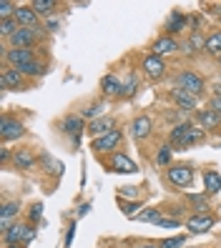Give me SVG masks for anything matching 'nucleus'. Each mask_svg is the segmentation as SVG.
Returning <instances> with one entry per match:
<instances>
[{"label":"nucleus","instance_id":"1","mask_svg":"<svg viewBox=\"0 0 221 248\" xmlns=\"http://www.w3.org/2000/svg\"><path fill=\"white\" fill-rule=\"evenodd\" d=\"M176 88H181V91H186V93H191V95H201L204 93V80H201V76H196L194 70H184L179 78H176Z\"/></svg>","mask_w":221,"mask_h":248},{"label":"nucleus","instance_id":"38","mask_svg":"<svg viewBox=\"0 0 221 248\" xmlns=\"http://www.w3.org/2000/svg\"><path fill=\"white\" fill-rule=\"evenodd\" d=\"M43 163L48 166V173H58V170H61V163H55V160H53V158H48V155L43 158Z\"/></svg>","mask_w":221,"mask_h":248},{"label":"nucleus","instance_id":"22","mask_svg":"<svg viewBox=\"0 0 221 248\" xmlns=\"http://www.w3.org/2000/svg\"><path fill=\"white\" fill-rule=\"evenodd\" d=\"M81 128H83V115H68V118L63 121V130L70 133V136H76Z\"/></svg>","mask_w":221,"mask_h":248},{"label":"nucleus","instance_id":"36","mask_svg":"<svg viewBox=\"0 0 221 248\" xmlns=\"http://www.w3.org/2000/svg\"><path fill=\"white\" fill-rule=\"evenodd\" d=\"M156 226H161V228H176V226H181V218H161Z\"/></svg>","mask_w":221,"mask_h":248},{"label":"nucleus","instance_id":"28","mask_svg":"<svg viewBox=\"0 0 221 248\" xmlns=\"http://www.w3.org/2000/svg\"><path fill=\"white\" fill-rule=\"evenodd\" d=\"M188 130H191V123H181V125H176V128L171 130V143L184 145V138H186Z\"/></svg>","mask_w":221,"mask_h":248},{"label":"nucleus","instance_id":"10","mask_svg":"<svg viewBox=\"0 0 221 248\" xmlns=\"http://www.w3.org/2000/svg\"><path fill=\"white\" fill-rule=\"evenodd\" d=\"M131 130H134V138L143 140V138H149V136H151L153 123H151L149 115H138V118L134 121V125H131Z\"/></svg>","mask_w":221,"mask_h":248},{"label":"nucleus","instance_id":"9","mask_svg":"<svg viewBox=\"0 0 221 248\" xmlns=\"http://www.w3.org/2000/svg\"><path fill=\"white\" fill-rule=\"evenodd\" d=\"M0 80H3V88H23V85H25V80H23V73L18 70V68H10V65H5L3 68V78H0Z\"/></svg>","mask_w":221,"mask_h":248},{"label":"nucleus","instance_id":"35","mask_svg":"<svg viewBox=\"0 0 221 248\" xmlns=\"http://www.w3.org/2000/svg\"><path fill=\"white\" fill-rule=\"evenodd\" d=\"M169 160H171V148H169V145H164V148H161V153L156 155V163H158V166H166Z\"/></svg>","mask_w":221,"mask_h":248},{"label":"nucleus","instance_id":"44","mask_svg":"<svg viewBox=\"0 0 221 248\" xmlns=\"http://www.w3.org/2000/svg\"><path fill=\"white\" fill-rule=\"evenodd\" d=\"M123 208H126V213H128V216L136 211V206H131V203H123Z\"/></svg>","mask_w":221,"mask_h":248},{"label":"nucleus","instance_id":"4","mask_svg":"<svg viewBox=\"0 0 221 248\" xmlns=\"http://www.w3.org/2000/svg\"><path fill=\"white\" fill-rule=\"evenodd\" d=\"M123 140V133L121 130H111L108 136H101L93 140V151L96 153H106V151H113V148H119V143Z\"/></svg>","mask_w":221,"mask_h":248},{"label":"nucleus","instance_id":"16","mask_svg":"<svg viewBox=\"0 0 221 248\" xmlns=\"http://www.w3.org/2000/svg\"><path fill=\"white\" fill-rule=\"evenodd\" d=\"M111 163H113V168L119 173H136V163L128 155H123V153H113Z\"/></svg>","mask_w":221,"mask_h":248},{"label":"nucleus","instance_id":"33","mask_svg":"<svg viewBox=\"0 0 221 248\" xmlns=\"http://www.w3.org/2000/svg\"><path fill=\"white\" fill-rule=\"evenodd\" d=\"M184 246V236H173V238H164L158 243V248H181Z\"/></svg>","mask_w":221,"mask_h":248},{"label":"nucleus","instance_id":"8","mask_svg":"<svg viewBox=\"0 0 221 248\" xmlns=\"http://www.w3.org/2000/svg\"><path fill=\"white\" fill-rule=\"evenodd\" d=\"M18 20L20 28H35L38 25V13L33 10V5H18L16 16H13Z\"/></svg>","mask_w":221,"mask_h":248},{"label":"nucleus","instance_id":"41","mask_svg":"<svg viewBox=\"0 0 221 248\" xmlns=\"http://www.w3.org/2000/svg\"><path fill=\"white\" fill-rule=\"evenodd\" d=\"M40 211H43L40 203H35V206L31 208V218H33V221H38V218H40Z\"/></svg>","mask_w":221,"mask_h":248},{"label":"nucleus","instance_id":"23","mask_svg":"<svg viewBox=\"0 0 221 248\" xmlns=\"http://www.w3.org/2000/svg\"><path fill=\"white\" fill-rule=\"evenodd\" d=\"M186 53H194V50H201V48H206V38L199 33V31H194L191 33V38H188V43H186Z\"/></svg>","mask_w":221,"mask_h":248},{"label":"nucleus","instance_id":"32","mask_svg":"<svg viewBox=\"0 0 221 248\" xmlns=\"http://www.w3.org/2000/svg\"><path fill=\"white\" fill-rule=\"evenodd\" d=\"M103 106H98V103H93V106H88L85 110H83V118H93V121H98V118H103Z\"/></svg>","mask_w":221,"mask_h":248},{"label":"nucleus","instance_id":"39","mask_svg":"<svg viewBox=\"0 0 221 248\" xmlns=\"http://www.w3.org/2000/svg\"><path fill=\"white\" fill-rule=\"evenodd\" d=\"M188 201H191V203H196L201 211H206V198H204V196H188Z\"/></svg>","mask_w":221,"mask_h":248},{"label":"nucleus","instance_id":"14","mask_svg":"<svg viewBox=\"0 0 221 248\" xmlns=\"http://www.w3.org/2000/svg\"><path fill=\"white\" fill-rule=\"evenodd\" d=\"M186 226H188L191 233H206L214 226V216H194L186 221Z\"/></svg>","mask_w":221,"mask_h":248},{"label":"nucleus","instance_id":"5","mask_svg":"<svg viewBox=\"0 0 221 248\" xmlns=\"http://www.w3.org/2000/svg\"><path fill=\"white\" fill-rule=\"evenodd\" d=\"M166 176L173 186H188L191 181H194V170H191L188 166H171L166 170Z\"/></svg>","mask_w":221,"mask_h":248},{"label":"nucleus","instance_id":"6","mask_svg":"<svg viewBox=\"0 0 221 248\" xmlns=\"http://www.w3.org/2000/svg\"><path fill=\"white\" fill-rule=\"evenodd\" d=\"M25 133L23 123H18L16 118H10V115H5L3 123H0V136H3V140H13V138H20Z\"/></svg>","mask_w":221,"mask_h":248},{"label":"nucleus","instance_id":"30","mask_svg":"<svg viewBox=\"0 0 221 248\" xmlns=\"http://www.w3.org/2000/svg\"><path fill=\"white\" fill-rule=\"evenodd\" d=\"M16 10H18V5L16 3H10V0H3V3H0V18H13L16 16Z\"/></svg>","mask_w":221,"mask_h":248},{"label":"nucleus","instance_id":"7","mask_svg":"<svg viewBox=\"0 0 221 248\" xmlns=\"http://www.w3.org/2000/svg\"><path fill=\"white\" fill-rule=\"evenodd\" d=\"M143 70H146V76H149L151 80H161L164 73H166V65H164V61H161L158 55H149L143 61Z\"/></svg>","mask_w":221,"mask_h":248},{"label":"nucleus","instance_id":"37","mask_svg":"<svg viewBox=\"0 0 221 248\" xmlns=\"http://www.w3.org/2000/svg\"><path fill=\"white\" fill-rule=\"evenodd\" d=\"M136 88H138V80H136V78H131V80L123 85V95H134Z\"/></svg>","mask_w":221,"mask_h":248},{"label":"nucleus","instance_id":"31","mask_svg":"<svg viewBox=\"0 0 221 248\" xmlns=\"http://www.w3.org/2000/svg\"><path fill=\"white\" fill-rule=\"evenodd\" d=\"M161 211L158 208H149V211H143V213H138V221H151V223H158L161 221Z\"/></svg>","mask_w":221,"mask_h":248},{"label":"nucleus","instance_id":"2","mask_svg":"<svg viewBox=\"0 0 221 248\" xmlns=\"http://www.w3.org/2000/svg\"><path fill=\"white\" fill-rule=\"evenodd\" d=\"M8 40H10V48H33L38 43V31L35 28H18Z\"/></svg>","mask_w":221,"mask_h":248},{"label":"nucleus","instance_id":"24","mask_svg":"<svg viewBox=\"0 0 221 248\" xmlns=\"http://www.w3.org/2000/svg\"><path fill=\"white\" fill-rule=\"evenodd\" d=\"M206 50H209L211 55L221 58V31H216V33H211L209 38H206Z\"/></svg>","mask_w":221,"mask_h":248},{"label":"nucleus","instance_id":"18","mask_svg":"<svg viewBox=\"0 0 221 248\" xmlns=\"http://www.w3.org/2000/svg\"><path fill=\"white\" fill-rule=\"evenodd\" d=\"M13 160H16V166H18V168H23V170H28V168H33V166H35V155H33L31 151H28V148L16 151Z\"/></svg>","mask_w":221,"mask_h":248},{"label":"nucleus","instance_id":"13","mask_svg":"<svg viewBox=\"0 0 221 248\" xmlns=\"http://www.w3.org/2000/svg\"><path fill=\"white\" fill-rule=\"evenodd\" d=\"M179 50V43H176L171 35H164V38H158L156 43H153V55H171V53H176Z\"/></svg>","mask_w":221,"mask_h":248},{"label":"nucleus","instance_id":"43","mask_svg":"<svg viewBox=\"0 0 221 248\" xmlns=\"http://www.w3.org/2000/svg\"><path fill=\"white\" fill-rule=\"evenodd\" d=\"M123 196H136V188H121Z\"/></svg>","mask_w":221,"mask_h":248},{"label":"nucleus","instance_id":"11","mask_svg":"<svg viewBox=\"0 0 221 248\" xmlns=\"http://www.w3.org/2000/svg\"><path fill=\"white\" fill-rule=\"evenodd\" d=\"M88 130H91V133H93L96 138H101V136H108L111 130H116V121L111 118V115H103V118L93 121Z\"/></svg>","mask_w":221,"mask_h":248},{"label":"nucleus","instance_id":"3","mask_svg":"<svg viewBox=\"0 0 221 248\" xmlns=\"http://www.w3.org/2000/svg\"><path fill=\"white\" fill-rule=\"evenodd\" d=\"M3 58H5V63L10 68H18V65H25V63H35L33 48H8Z\"/></svg>","mask_w":221,"mask_h":248},{"label":"nucleus","instance_id":"46","mask_svg":"<svg viewBox=\"0 0 221 248\" xmlns=\"http://www.w3.org/2000/svg\"><path fill=\"white\" fill-rule=\"evenodd\" d=\"M141 248H158V246H141Z\"/></svg>","mask_w":221,"mask_h":248},{"label":"nucleus","instance_id":"40","mask_svg":"<svg viewBox=\"0 0 221 248\" xmlns=\"http://www.w3.org/2000/svg\"><path fill=\"white\" fill-rule=\"evenodd\" d=\"M35 238V228L33 226H25V243H31Z\"/></svg>","mask_w":221,"mask_h":248},{"label":"nucleus","instance_id":"20","mask_svg":"<svg viewBox=\"0 0 221 248\" xmlns=\"http://www.w3.org/2000/svg\"><path fill=\"white\" fill-rule=\"evenodd\" d=\"M199 123H201V128H206V130H209V128H216L219 123H221V115L216 113V110H201L199 113Z\"/></svg>","mask_w":221,"mask_h":248},{"label":"nucleus","instance_id":"27","mask_svg":"<svg viewBox=\"0 0 221 248\" xmlns=\"http://www.w3.org/2000/svg\"><path fill=\"white\" fill-rule=\"evenodd\" d=\"M18 20L16 18H5V20H0V35H3V38H10L13 33H16L18 31Z\"/></svg>","mask_w":221,"mask_h":248},{"label":"nucleus","instance_id":"15","mask_svg":"<svg viewBox=\"0 0 221 248\" xmlns=\"http://www.w3.org/2000/svg\"><path fill=\"white\" fill-rule=\"evenodd\" d=\"M3 243L5 246H20V243H25V226L16 223L13 228H8L3 233Z\"/></svg>","mask_w":221,"mask_h":248},{"label":"nucleus","instance_id":"12","mask_svg":"<svg viewBox=\"0 0 221 248\" xmlns=\"http://www.w3.org/2000/svg\"><path fill=\"white\" fill-rule=\"evenodd\" d=\"M20 211V203L18 201H8L5 206H3V213H0V226H3V231L13 228V218L18 216Z\"/></svg>","mask_w":221,"mask_h":248},{"label":"nucleus","instance_id":"47","mask_svg":"<svg viewBox=\"0 0 221 248\" xmlns=\"http://www.w3.org/2000/svg\"><path fill=\"white\" fill-rule=\"evenodd\" d=\"M5 248H23V246H5Z\"/></svg>","mask_w":221,"mask_h":248},{"label":"nucleus","instance_id":"21","mask_svg":"<svg viewBox=\"0 0 221 248\" xmlns=\"http://www.w3.org/2000/svg\"><path fill=\"white\" fill-rule=\"evenodd\" d=\"M204 183H206V193H219L221 191V176H219V170H206L204 173Z\"/></svg>","mask_w":221,"mask_h":248},{"label":"nucleus","instance_id":"19","mask_svg":"<svg viewBox=\"0 0 221 248\" xmlns=\"http://www.w3.org/2000/svg\"><path fill=\"white\" fill-rule=\"evenodd\" d=\"M173 100H176V103H179V108H184V110H194V108H196L194 95L186 93V91H181V88L173 91Z\"/></svg>","mask_w":221,"mask_h":248},{"label":"nucleus","instance_id":"26","mask_svg":"<svg viewBox=\"0 0 221 248\" xmlns=\"http://www.w3.org/2000/svg\"><path fill=\"white\" fill-rule=\"evenodd\" d=\"M184 28V16L179 10H173L171 13V18H169V23H166V33L171 35V33H176V31H181Z\"/></svg>","mask_w":221,"mask_h":248},{"label":"nucleus","instance_id":"42","mask_svg":"<svg viewBox=\"0 0 221 248\" xmlns=\"http://www.w3.org/2000/svg\"><path fill=\"white\" fill-rule=\"evenodd\" d=\"M211 110H216V113L221 115V95H214V100H211Z\"/></svg>","mask_w":221,"mask_h":248},{"label":"nucleus","instance_id":"25","mask_svg":"<svg viewBox=\"0 0 221 248\" xmlns=\"http://www.w3.org/2000/svg\"><path fill=\"white\" fill-rule=\"evenodd\" d=\"M33 10L38 13V16H51V13L55 10V3L53 0H33Z\"/></svg>","mask_w":221,"mask_h":248},{"label":"nucleus","instance_id":"45","mask_svg":"<svg viewBox=\"0 0 221 248\" xmlns=\"http://www.w3.org/2000/svg\"><path fill=\"white\" fill-rule=\"evenodd\" d=\"M48 28H51V31H55V28H58V20L53 18V20H48Z\"/></svg>","mask_w":221,"mask_h":248},{"label":"nucleus","instance_id":"17","mask_svg":"<svg viewBox=\"0 0 221 248\" xmlns=\"http://www.w3.org/2000/svg\"><path fill=\"white\" fill-rule=\"evenodd\" d=\"M101 91L106 93V95H116V93H123V85H121V80L116 78V76H103Z\"/></svg>","mask_w":221,"mask_h":248},{"label":"nucleus","instance_id":"34","mask_svg":"<svg viewBox=\"0 0 221 248\" xmlns=\"http://www.w3.org/2000/svg\"><path fill=\"white\" fill-rule=\"evenodd\" d=\"M201 136H204V130H199V128H194V125H191V130H188V133H186V138H184V145H191V143L201 140Z\"/></svg>","mask_w":221,"mask_h":248},{"label":"nucleus","instance_id":"29","mask_svg":"<svg viewBox=\"0 0 221 248\" xmlns=\"http://www.w3.org/2000/svg\"><path fill=\"white\" fill-rule=\"evenodd\" d=\"M18 70L23 73V76L35 78V76H40V73H43V65L40 63H25V65H18Z\"/></svg>","mask_w":221,"mask_h":248}]
</instances>
